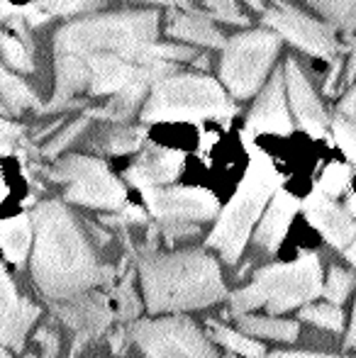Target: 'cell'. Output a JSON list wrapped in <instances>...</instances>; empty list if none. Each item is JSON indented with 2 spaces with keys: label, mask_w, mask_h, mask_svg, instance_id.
Instances as JSON below:
<instances>
[{
  "label": "cell",
  "mask_w": 356,
  "mask_h": 358,
  "mask_svg": "<svg viewBox=\"0 0 356 358\" xmlns=\"http://www.w3.org/2000/svg\"><path fill=\"white\" fill-rule=\"evenodd\" d=\"M247 129L249 132H280L288 134L293 129L288 115V105H285V88L280 73H276L271 78V83L264 88V93L259 95L257 105L252 108L247 117Z\"/></svg>",
  "instance_id": "cell-17"
},
{
  "label": "cell",
  "mask_w": 356,
  "mask_h": 358,
  "mask_svg": "<svg viewBox=\"0 0 356 358\" xmlns=\"http://www.w3.org/2000/svg\"><path fill=\"white\" fill-rule=\"evenodd\" d=\"M0 52H3L5 62H8L13 69L24 71V73L34 71L29 49H27V44L22 42V37H20V34H0Z\"/></svg>",
  "instance_id": "cell-29"
},
{
  "label": "cell",
  "mask_w": 356,
  "mask_h": 358,
  "mask_svg": "<svg viewBox=\"0 0 356 358\" xmlns=\"http://www.w3.org/2000/svg\"><path fill=\"white\" fill-rule=\"evenodd\" d=\"M298 317L303 322L320 327V329H329V331H339L344 327V312L339 305L334 302H315V305H303L298 312Z\"/></svg>",
  "instance_id": "cell-27"
},
{
  "label": "cell",
  "mask_w": 356,
  "mask_h": 358,
  "mask_svg": "<svg viewBox=\"0 0 356 358\" xmlns=\"http://www.w3.org/2000/svg\"><path fill=\"white\" fill-rule=\"evenodd\" d=\"M349 166L344 164H332L327 171L322 173V178H320V185L318 190H322L325 195H329V198H337V195H342V190L347 188L349 183Z\"/></svg>",
  "instance_id": "cell-31"
},
{
  "label": "cell",
  "mask_w": 356,
  "mask_h": 358,
  "mask_svg": "<svg viewBox=\"0 0 356 358\" xmlns=\"http://www.w3.org/2000/svg\"><path fill=\"white\" fill-rule=\"evenodd\" d=\"M54 180L66 183L69 203L95 210H120L127 203V190L122 180L115 178L108 166L90 156H66L54 166Z\"/></svg>",
  "instance_id": "cell-9"
},
{
  "label": "cell",
  "mask_w": 356,
  "mask_h": 358,
  "mask_svg": "<svg viewBox=\"0 0 356 358\" xmlns=\"http://www.w3.org/2000/svg\"><path fill=\"white\" fill-rule=\"evenodd\" d=\"M254 283L264 297V307L271 315H283L322 295V266H320L318 254L305 251L290 264H273L257 271Z\"/></svg>",
  "instance_id": "cell-6"
},
{
  "label": "cell",
  "mask_w": 356,
  "mask_h": 358,
  "mask_svg": "<svg viewBox=\"0 0 356 358\" xmlns=\"http://www.w3.org/2000/svg\"><path fill=\"white\" fill-rule=\"evenodd\" d=\"M303 205L298 203V198H293L285 190H276L271 195V205L269 210L264 213L262 222L257 227V234H254V241L262 246L264 251H276L280 246V241L285 239L288 234V227L293 222V217L298 215V210Z\"/></svg>",
  "instance_id": "cell-18"
},
{
  "label": "cell",
  "mask_w": 356,
  "mask_h": 358,
  "mask_svg": "<svg viewBox=\"0 0 356 358\" xmlns=\"http://www.w3.org/2000/svg\"><path fill=\"white\" fill-rule=\"evenodd\" d=\"M0 98H3L5 108L10 113H22L27 108H37V98L27 88L22 78H17L15 73H10L5 66H0Z\"/></svg>",
  "instance_id": "cell-25"
},
{
  "label": "cell",
  "mask_w": 356,
  "mask_h": 358,
  "mask_svg": "<svg viewBox=\"0 0 356 358\" xmlns=\"http://www.w3.org/2000/svg\"><path fill=\"white\" fill-rule=\"evenodd\" d=\"M159 15L115 13L71 22L57 32V54H118L132 64H142L144 49L157 42Z\"/></svg>",
  "instance_id": "cell-3"
},
{
  "label": "cell",
  "mask_w": 356,
  "mask_h": 358,
  "mask_svg": "<svg viewBox=\"0 0 356 358\" xmlns=\"http://www.w3.org/2000/svg\"><path fill=\"white\" fill-rule=\"evenodd\" d=\"M90 69L83 54H59L57 59V90H54V105L66 103L81 90H88Z\"/></svg>",
  "instance_id": "cell-19"
},
{
  "label": "cell",
  "mask_w": 356,
  "mask_h": 358,
  "mask_svg": "<svg viewBox=\"0 0 356 358\" xmlns=\"http://www.w3.org/2000/svg\"><path fill=\"white\" fill-rule=\"evenodd\" d=\"M205 5L210 8V13L215 15L218 20L229 24H247V17L239 13L237 3L234 0H205Z\"/></svg>",
  "instance_id": "cell-35"
},
{
  "label": "cell",
  "mask_w": 356,
  "mask_h": 358,
  "mask_svg": "<svg viewBox=\"0 0 356 358\" xmlns=\"http://www.w3.org/2000/svg\"><path fill=\"white\" fill-rule=\"evenodd\" d=\"M283 80H285L290 108H293L298 124L303 129H308L313 137H325L329 117H327V113H325L320 98L315 95L313 85L308 83V78H305L295 62L285 64V78Z\"/></svg>",
  "instance_id": "cell-14"
},
{
  "label": "cell",
  "mask_w": 356,
  "mask_h": 358,
  "mask_svg": "<svg viewBox=\"0 0 356 358\" xmlns=\"http://www.w3.org/2000/svg\"><path fill=\"white\" fill-rule=\"evenodd\" d=\"M332 132H334V139H337L339 149L347 154L349 161L356 164V122L354 120H347L342 115H337L332 122Z\"/></svg>",
  "instance_id": "cell-32"
},
{
  "label": "cell",
  "mask_w": 356,
  "mask_h": 358,
  "mask_svg": "<svg viewBox=\"0 0 356 358\" xmlns=\"http://www.w3.org/2000/svg\"><path fill=\"white\" fill-rule=\"evenodd\" d=\"M52 310L64 324L76 331L71 358L76 356V351L81 349L88 339H95V336L105 334L110 322L115 320L110 295L98 292V290H86L76 297H69V300H54Z\"/></svg>",
  "instance_id": "cell-11"
},
{
  "label": "cell",
  "mask_w": 356,
  "mask_h": 358,
  "mask_svg": "<svg viewBox=\"0 0 356 358\" xmlns=\"http://www.w3.org/2000/svg\"><path fill=\"white\" fill-rule=\"evenodd\" d=\"M180 166H183V154L149 144L139 154V159L127 169L124 178L137 190L154 188V185H166L178 176Z\"/></svg>",
  "instance_id": "cell-15"
},
{
  "label": "cell",
  "mask_w": 356,
  "mask_h": 358,
  "mask_svg": "<svg viewBox=\"0 0 356 358\" xmlns=\"http://www.w3.org/2000/svg\"><path fill=\"white\" fill-rule=\"evenodd\" d=\"M127 339L137 344L147 358H218L215 341L180 312L159 320L132 322Z\"/></svg>",
  "instance_id": "cell-7"
},
{
  "label": "cell",
  "mask_w": 356,
  "mask_h": 358,
  "mask_svg": "<svg viewBox=\"0 0 356 358\" xmlns=\"http://www.w3.org/2000/svg\"><path fill=\"white\" fill-rule=\"evenodd\" d=\"M332 27L354 29L356 27V0H308Z\"/></svg>",
  "instance_id": "cell-28"
},
{
  "label": "cell",
  "mask_w": 356,
  "mask_h": 358,
  "mask_svg": "<svg viewBox=\"0 0 356 358\" xmlns=\"http://www.w3.org/2000/svg\"><path fill=\"white\" fill-rule=\"evenodd\" d=\"M166 32L176 39H183V42L198 44V47H225L222 34L218 32V27H213V22L198 13L173 15Z\"/></svg>",
  "instance_id": "cell-21"
},
{
  "label": "cell",
  "mask_w": 356,
  "mask_h": 358,
  "mask_svg": "<svg viewBox=\"0 0 356 358\" xmlns=\"http://www.w3.org/2000/svg\"><path fill=\"white\" fill-rule=\"evenodd\" d=\"M17 300H20L17 287H15V283H13V278H10L8 271L0 266V329H3L5 317L10 315V310H13Z\"/></svg>",
  "instance_id": "cell-34"
},
{
  "label": "cell",
  "mask_w": 356,
  "mask_h": 358,
  "mask_svg": "<svg viewBox=\"0 0 356 358\" xmlns=\"http://www.w3.org/2000/svg\"><path fill=\"white\" fill-rule=\"evenodd\" d=\"M22 358H37V356H34V354H27V356H22Z\"/></svg>",
  "instance_id": "cell-48"
},
{
  "label": "cell",
  "mask_w": 356,
  "mask_h": 358,
  "mask_svg": "<svg viewBox=\"0 0 356 358\" xmlns=\"http://www.w3.org/2000/svg\"><path fill=\"white\" fill-rule=\"evenodd\" d=\"M344 256H347V261L356 268V239L347 246V249H344Z\"/></svg>",
  "instance_id": "cell-43"
},
{
  "label": "cell",
  "mask_w": 356,
  "mask_h": 358,
  "mask_svg": "<svg viewBox=\"0 0 356 358\" xmlns=\"http://www.w3.org/2000/svg\"><path fill=\"white\" fill-rule=\"evenodd\" d=\"M303 213L310 224L322 234V239L334 249H347L356 239V220L322 190H315L305 200Z\"/></svg>",
  "instance_id": "cell-13"
},
{
  "label": "cell",
  "mask_w": 356,
  "mask_h": 358,
  "mask_svg": "<svg viewBox=\"0 0 356 358\" xmlns=\"http://www.w3.org/2000/svg\"><path fill=\"white\" fill-rule=\"evenodd\" d=\"M266 22L280 37L293 42L303 52L313 54V57L329 59L337 52V37H334V27L327 22H318V20L308 17L300 10L290 8V5H278V8L269 10Z\"/></svg>",
  "instance_id": "cell-12"
},
{
  "label": "cell",
  "mask_w": 356,
  "mask_h": 358,
  "mask_svg": "<svg viewBox=\"0 0 356 358\" xmlns=\"http://www.w3.org/2000/svg\"><path fill=\"white\" fill-rule=\"evenodd\" d=\"M0 358H13V354H10V351L5 349V346H0Z\"/></svg>",
  "instance_id": "cell-44"
},
{
  "label": "cell",
  "mask_w": 356,
  "mask_h": 358,
  "mask_svg": "<svg viewBox=\"0 0 356 358\" xmlns=\"http://www.w3.org/2000/svg\"><path fill=\"white\" fill-rule=\"evenodd\" d=\"M34 224L32 217L17 215L0 222V251L13 266H22L32 249Z\"/></svg>",
  "instance_id": "cell-20"
},
{
  "label": "cell",
  "mask_w": 356,
  "mask_h": 358,
  "mask_svg": "<svg viewBox=\"0 0 356 358\" xmlns=\"http://www.w3.org/2000/svg\"><path fill=\"white\" fill-rule=\"evenodd\" d=\"M142 193L144 205L149 213L159 220L162 229L169 236H190L200 231L198 224L210 222L220 213V203L213 193L203 188H144Z\"/></svg>",
  "instance_id": "cell-10"
},
{
  "label": "cell",
  "mask_w": 356,
  "mask_h": 358,
  "mask_svg": "<svg viewBox=\"0 0 356 358\" xmlns=\"http://www.w3.org/2000/svg\"><path fill=\"white\" fill-rule=\"evenodd\" d=\"M86 59L90 69L88 90L93 95H115L124 85L137 80L147 66V64H132L118 54H88Z\"/></svg>",
  "instance_id": "cell-16"
},
{
  "label": "cell",
  "mask_w": 356,
  "mask_h": 358,
  "mask_svg": "<svg viewBox=\"0 0 356 358\" xmlns=\"http://www.w3.org/2000/svg\"><path fill=\"white\" fill-rule=\"evenodd\" d=\"M278 34L264 29L239 34L225 47L220 78L234 98H249L257 93V88L266 78L271 62L278 54Z\"/></svg>",
  "instance_id": "cell-8"
},
{
  "label": "cell",
  "mask_w": 356,
  "mask_h": 358,
  "mask_svg": "<svg viewBox=\"0 0 356 358\" xmlns=\"http://www.w3.org/2000/svg\"><path fill=\"white\" fill-rule=\"evenodd\" d=\"M147 3H176V0H147Z\"/></svg>",
  "instance_id": "cell-46"
},
{
  "label": "cell",
  "mask_w": 356,
  "mask_h": 358,
  "mask_svg": "<svg viewBox=\"0 0 356 358\" xmlns=\"http://www.w3.org/2000/svg\"><path fill=\"white\" fill-rule=\"evenodd\" d=\"M32 224V275L47 300H69L113 280L115 271L98 264L88 236L64 203L49 200L37 205Z\"/></svg>",
  "instance_id": "cell-1"
},
{
  "label": "cell",
  "mask_w": 356,
  "mask_h": 358,
  "mask_svg": "<svg viewBox=\"0 0 356 358\" xmlns=\"http://www.w3.org/2000/svg\"><path fill=\"white\" fill-rule=\"evenodd\" d=\"M124 339H127V329H118L113 336H110V341H113V354H122Z\"/></svg>",
  "instance_id": "cell-39"
},
{
  "label": "cell",
  "mask_w": 356,
  "mask_h": 358,
  "mask_svg": "<svg viewBox=\"0 0 356 358\" xmlns=\"http://www.w3.org/2000/svg\"><path fill=\"white\" fill-rule=\"evenodd\" d=\"M344 346L356 351V302H354V312H352V327H349V334H347V341H344Z\"/></svg>",
  "instance_id": "cell-41"
},
{
  "label": "cell",
  "mask_w": 356,
  "mask_h": 358,
  "mask_svg": "<svg viewBox=\"0 0 356 358\" xmlns=\"http://www.w3.org/2000/svg\"><path fill=\"white\" fill-rule=\"evenodd\" d=\"M280 358H339V356H327V354H313V351H285Z\"/></svg>",
  "instance_id": "cell-40"
},
{
  "label": "cell",
  "mask_w": 356,
  "mask_h": 358,
  "mask_svg": "<svg viewBox=\"0 0 356 358\" xmlns=\"http://www.w3.org/2000/svg\"><path fill=\"white\" fill-rule=\"evenodd\" d=\"M237 324L244 334L262 336V339H276V341H295L300 334L298 324L290 320H278L276 315L271 317H254V315H237Z\"/></svg>",
  "instance_id": "cell-23"
},
{
  "label": "cell",
  "mask_w": 356,
  "mask_h": 358,
  "mask_svg": "<svg viewBox=\"0 0 356 358\" xmlns=\"http://www.w3.org/2000/svg\"><path fill=\"white\" fill-rule=\"evenodd\" d=\"M0 113H3V100H0Z\"/></svg>",
  "instance_id": "cell-49"
},
{
  "label": "cell",
  "mask_w": 356,
  "mask_h": 358,
  "mask_svg": "<svg viewBox=\"0 0 356 358\" xmlns=\"http://www.w3.org/2000/svg\"><path fill=\"white\" fill-rule=\"evenodd\" d=\"M134 271H129L124 275V280L120 285H115L113 295H110V305H113V315L118 322H134L142 312V302L134 290Z\"/></svg>",
  "instance_id": "cell-26"
},
{
  "label": "cell",
  "mask_w": 356,
  "mask_h": 358,
  "mask_svg": "<svg viewBox=\"0 0 356 358\" xmlns=\"http://www.w3.org/2000/svg\"><path fill=\"white\" fill-rule=\"evenodd\" d=\"M337 115H342V117L354 120V122H356V85H352V90L344 95V100L339 103V108H337Z\"/></svg>",
  "instance_id": "cell-38"
},
{
  "label": "cell",
  "mask_w": 356,
  "mask_h": 358,
  "mask_svg": "<svg viewBox=\"0 0 356 358\" xmlns=\"http://www.w3.org/2000/svg\"><path fill=\"white\" fill-rule=\"evenodd\" d=\"M144 305L152 315L203 310L220 302L227 290L218 259L205 251L144 254L139 259Z\"/></svg>",
  "instance_id": "cell-2"
},
{
  "label": "cell",
  "mask_w": 356,
  "mask_h": 358,
  "mask_svg": "<svg viewBox=\"0 0 356 358\" xmlns=\"http://www.w3.org/2000/svg\"><path fill=\"white\" fill-rule=\"evenodd\" d=\"M39 312L42 310H39L37 305H32L27 297H20L3 322V329H0V346L15 351V354H22L24 339H27L32 324L37 322Z\"/></svg>",
  "instance_id": "cell-22"
},
{
  "label": "cell",
  "mask_w": 356,
  "mask_h": 358,
  "mask_svg": "<svg viewBox=\"0 0 356 358\" xmlns=\"http://www.w3.org/2000/svg\"><path fill=\"white\" fill-rule=\"evenodd\" d=\"M139 146H142V132L139 129H120L108 139L105 149L110 154H129V151H137Z\"/></svg>",
  "instance_id": "cell-33"
},
{
  "label": "cell",
  "mask_w": 356,
  "mask_h": 358,
  "mask_svg": "<svg viewBox=\"0 0 356 358\" xmlns=\"http://www.w3.org/2000/svg\"><path fill=\"white\" fill-rule=\"evenodd\" d=\"M13 15H17V8H15L10 0H0V22H5V20H10Z\"/></svg>",
  "instance_id": "cell-42"
},
{
  "label": "cell",
  "mask_w": 356,
  "mask_h": 358,
  "mask_svg": "<svg viewBox=\"0 0 356 358\" xmlns=\"http://www.w3.org/2000/svg\"><path fill=\"white\" fill-rule=\"evenodd\" d=\"M3 195H5V185H3V178H0V203H3Z\"/></svg>",
  "instance_id": "cell-45"
},
{
  "label": "cell",
  "mask_w": 356,
  "mask_h": 358,
  "mask_svg": "<svg viewBox=\"0 0 356 358\" xmlns=\"http://www.w3.org/2000/svg\"><path fill=\"white\" fill-rule=\"evenodd\" d=\"M208 334L210 339L215 341L218 346H225L229 349L232 354H239V356H247V358H262L266 356V349L262 344H257V339L247 336L244 331H237V329H229V327L220 324V322H208Z\"/></svg>",
  "instance_id": "cell-24"
},
{
  "label": "cell",
  "mask_w": 356,
  "mask_h": 358,
  "mask_svg": "<svg viewBox=\"0 0 356 358\" xmlns=\"http://www.w3.org/2000/svg\"><path fill=\"white\" fill-rule=\"evenodd\" d=\"M276 188H278V176H276L271 161L257 156L249 166L242 185L227 203V208L220 213L218 224L208 236V246L218 251L220 259L227 264H237L249 236H252L254 224L262 217Z\"/></svg>",
  "instance_id": "cell-4"
},
{
  "label": "cell",
  "mask_w": 356,
  "mask_h": 358,
  "mask_svg": "<svg viewBox=\"0 0 356 358\" xmlns=\"http://www.w3.org/2000/svg\"><path fill=\"white\" fill-rule=\"evenodd\" d=\"M234 105L229 103L225 88L208 76H164L152 85L142 110L144 122L157 120H200V117H229Z\"/></svg>",
  "instance_id": "cell-5"
},
{
  "label": "cell",
  "mask_w": 356,
  "mask_h": 358,
  "mask_svg": "<svg viewBox=\"0 0 356 358\" xmlns=\"http://www.w3.org/2000/svg\"><path fill=\"white\" fill-rule=\"evenodd\" d=\"M354 287H356V278L352 271L332 266L327 273V280H325V285H322V295L327 297L329 302H334V305H342Z\"/></svg>",
  "instance_id": "cell-30"
},
{
  "label": "cell",
  "mask_w": 356,
  "mask_h": 358,
  "mask_svg": "<svg viewBox=\"0 0 356 358\" xmlns=\"http://www.w3.org/2000/svg\"><path fill=\"white\" fill-rule=\"evenodd\" d=\"M225 358H234V356H225Z\"/></svg>",
  "instance_id": "cell-50"
},
{
  "label": "cell",
  "mask_w": 356,
  "mask_h": 358,
  "mask_svg": "<svg viewBox=\"0 0 356 358\" xmlns=\"http://www.w3.org/2000/svg\"><path fill=\"white\" fill-rule=\"evenodd\" d=\"M262 358H280V354L276 351V354H269V356H262Z\"/></svg>",
  "instance_id": "cell-47"
},
{
  "label": "cell",
  "mask_w": 356,
  "mask_h": 358,
  "mask_svg": "<svg viewBox=\"0 0 356 358\" xmlns=\"http://www.w3.org/2000/svg\"><path fill=\"white\" fill-rule=\"evenodd\" d=\"M83 127H86V120H76V122H73L71 127H66V132H64V134H59V137L54 139V142L49 144L47 149H44V154H49V156H52V154H57V151H59V149H64V146H66L69 142H71V139L76 137V134L81 132Z\"/></svg>",
  "instance_id": "cell-37"
},
{
  "label": "cell",
  "mask_w": 356,
  "mask_h": 358,
  "mask_svg": "<svg viewBox=\"0 0 356 358\" xmlns=\"http://www.w3.org/2000/svg\"><path fill=\"white\" fill-rule=\"evenodd\" d=\"M20 139H22V127L0 117V154H10Z\"/></svg>",
  "instance_id": "cell-36"
}]
</instances>
